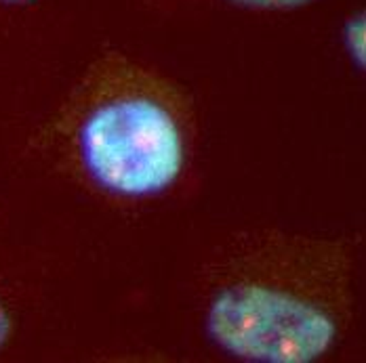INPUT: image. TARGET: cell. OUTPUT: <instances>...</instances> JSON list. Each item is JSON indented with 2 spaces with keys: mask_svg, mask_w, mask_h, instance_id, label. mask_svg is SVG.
Instances as JSON below:
<instances>
[{
  "mask_svg": "<svg viewBox=\"0 0 366 363\" xmlns=\"http://www.w3.org/2000/svg\"><path fill=\"white\" fill-rule=\"evenodd\" d=\"M89 177L122 198H152L182 177L185 145L171 111L152 99H116L95 109L80 128Z\"/></svg>",
  "mask_w": 366,
  "mask_h": 363,
  "instance_id": "obj_1",
  "label": "cell"
},
{
  "mask_svg": "<svg viewBox=\"0 0 366 363\" xmlns=\"http://www.w3.org/2000/svg\"><path fill=\"white\" fill-rule=\"evenodd\" d=\"M207 334L242 362L312 363L335 344L337 324L325 309L291 292L236 284L213 296Z\"/></svg>",
  "mask_w": 366,
  "mask_h": 363,
  "instance_id": "obj_2",
  "label": "cell"
},
{
  "mask_svg": "<svg viewBox=\"0 0 366 363\" xmlns=\"http://www.w3.org/2000/svg\"><path fill=\"white\" fill-rule=\"evenodd\" d=\"M341 38L350 59L362 72H366V9L347 17V21L343 24Z\"/></svg>",
  "mask_w": 366,
  "mask_h": 363,
  "instance_id": "obj_3",
  "label": "cell"
},
{
  "mask_svg": "<svg viewBox=\"0 0 366 363\" xmlns=\"http://www.w3.org/2000/svg\"><path fill=\"white\" fill-rule=\"evenodd\" d=\"M225 2L247 11H295L316 0H225Z\"/></svg>",
  "mask_w": 366,
  "mask_h": 363,
  "instance_id": "obj_4",
  "label": "cell"
},
{
  "mask_svg": "<svg viewBox=\"0 0 366 363\" xmlns=\"http://www.w3.org/2000/svg\"><path fill=\"white\" fill-rule=\"evenodd\" d=\"M11 332H13L11 315H9V311L4 309V305L0 302V351H2V349H4V344L9 342Z\"/></svg>",
  "mask_w": 366,
  "mask_h": 363,
  "instance_id": "obj_5",
  "label": "cell"
},
{
  "mask_svg": "<svg viewBox=\"0 0 366 363\" xmlns=\"http://www.w3.org/2000/svg\"><path fill=\"white\" fill-rule=\"evenodd\" d=\"M38 0H0L2 6H30L36 4Z\"/></svg>",
  "mask_w": 366,
  "mask_h": 363,
  "instance_id": "obj_6",
  "label": "cell"
}]
</instances>
